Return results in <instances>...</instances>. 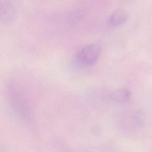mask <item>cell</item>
<instances>
[{"label":"cell","mask_w":152,"mask_h":152,"mask_svg":"<svg viewBox=\"0 0 152 152\" xmlns=\"http://www.w3.org/2000/svg\"><path fill=\"white\" fill-rule=\"evenodd\" d=\"M130 91L125 88L117 90L112 94V99L119 104H124L128 102L130 100Z\"/></svg>","instance_id":"obj_5"},{"label":"cell","mask_w":152,"mask_h":152,"mask_svg":"<svg viewBox=\"0 0 152 152\" xmlns=\"http://www.w3.org/2000/svg\"><path fill=\"white\" fill-rule=\"evenodd\" d=\"M7 98L9 106L14 115L23 122H28L30 112L23 90L14 81L7 86Z\"/></svg>","instance_id":"obj_1"},{"label":"cell","mask_w":152,"mask_h":152,"mask_svg":"<svg viewBox=\"0 0 152 152\" xmlns=\"http://www.w3.org/2000/svg\"><path fill=\"white\" fill-rule=\"evenodd\" d=\"M16 16L17 11L14 6L7 0H0V21L4 24L11 23Z\"/></svg>","instance_id":"obj_3"},{"label":"cell","mask_w":152,"mask_h":152,"mask_svg":"<svg viewBox=\"0 0 152 152\" xmlns=\"http://www.w3.org/2000/svg\"><path fill=\"white\" fill-rule=\"evenodd\" d=\"M102 46L98 43H92L83 48L77 55V62L84 66L93 65L98 60Z\"/></svg>","instance_id":"obj_2"},{"label":"cell","mask_w":152,"mask_h":152,"mask_svg":"<svg viewBox=\"0 0 152 152\" xmlns=\"http://www.w3.org/2000/svg\"><path fill=\"white\" fill-rule=\"evenodd\" d=\"M129 15L128 12L124 10H117L113 11L109 17V23L113 27H118L125 24Z\"/></svg>","instance_id":"obj_4"}]
</instances>
